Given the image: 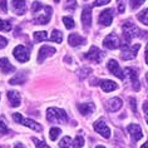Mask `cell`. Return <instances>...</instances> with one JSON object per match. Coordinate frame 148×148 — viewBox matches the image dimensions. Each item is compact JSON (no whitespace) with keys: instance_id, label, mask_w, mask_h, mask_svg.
Instances as JSON below:
<instances>
[{"instance_id":"20","label":"cell","mask_w":148,"mask_h":148,"mask_svg":"<svg viewBox=\"0 0 148 148\" xmlns=\"http://www.w3.org/2000/svg\"><path fill=\"white\" fill-rule=\"evenodd\" d=\"M99 86H101L102 90H103V92H106V93L118 89L117 83H116V82H113V80H102V82L99 83Z\"/></svg>"},{"instance_id":"10","label":"cell","mask_w":148,"mask_h":148,"mask_svg":"<svg viewBox=\"0 0 148 148\" xmlns=\"http://www.w3.org/2000/svg\"><path fill=\"white\" fill-rule=\"evenodd\" d=\"M94 129L95 132L99 133L101 136H103L104 138H109L110 137V129L108 128V125L103 119H99L94 123Z\"/></svg>"},{"instance_id":"32","label":"cell","mask_w":148,"mask_h":148,"mask_svg":"<svg viewBox=\"0 0 148 148\" xmlns=\"http://www.w3.org/2000/svg\"><path fill=\"white\" fill-rule=\"evenodd\" d=\"M63 23H64L66 29L74 28V20L72 19V18H69V16H64V18H63Z\"/></svg>"},{"instance_id":"17","label":"cell","mask_w":148,"mask_h":148,"mask_svg":"<svg viewBox=\"0 0 148 148\" xmlns=\"http://www.w3.org/2000/svg\"><path fill=\"white\" fill-rule=\"evenodd\" d=\"M0 70H1V73H4V74H10L15 70V66H14L6 58H1L0 59Z\"/></svg>"},{"instance_id":"19","label":"cell","mask_w":148,"mask_h":148,"mask_svg":"<svg viewBox=\"0 0 148 148\" xmlns=\"http://www.w3.org/2000/svg\"><path fill=\"white\" fill-rule=\"evenodd\" d=\"M78 109H79L80 114H83V116H88V114L94 112L95 106H94V103H90V102L89 103H82V104L78 106Z\"/></svg>"},{"instance_id":"33","label":"cell","mask_w":148,"mask_h":148,"mask_svg":"<svg viewBox=\"0 0 148 148\" xmlns=\"http://www.w3.org/2000/svg\"><path fill=\"white\" fill-rule=\"evenodd\" d=\"M64 8L66 10H74L77 8V1H75V0H66Z\"/></svg>"},{"instance_id":"6","label":"cell","mask_w":148,"mask_h":148,"mask_svg":"<svg viewBox=\"0 0 148 148\" xmlns=\"http://www.w3.org/2000/svg\"><path fill=\"white\" fill-rule=\"evenodd\" d=\"M13 54H14V57H15L16 60H18V62H20V63L28 62V60H29V58H30L29 50H28L24 45H18V47H15V49H14Z\"/></svg>"},{"instance_id":"28","label":"cell","mask_w":148,"mask_h":148,"mask_svg":"<svg viewBox=\"0 0 148 148\" xmlns=\"http://www.w3.org/2000/svg\"><path fill=\"white\" fill-rule=\"evenodd\" d=\"M59 146H60V148H72L73 142H72V139H70V137H64V138L60 140Z\"/></svg>"},{"instance_id":"29","label":"cell","mask_w":148,"mask_h":148,"mask_svg":"<svg viewBox=\"0 0 148 148\" xmlns=\"http://www.w3.org/2000/svg\"><path fill=\"white\" fill-rule=\"evenodd\" d=\"M1 30H5V32H10L12 30V23L6 20H1L0 19V32Z\"/></svg>"},{"instance_id":"40","label":"cell","mask_w":148,"mask_h":148,"mask_svg":"<svg viewBox=\"0 0 148 148\" xmlns=\"http://www.w3.org/2000/svg\"><path fill=\"white\" fill-rule=\"evenodd\" d=\"M129 103H131V107L133 108V112L137 113V107H136V99L134 98H129Z\"/></svg>"},{"instance_id":"3","label":"cell","mask_w":148,"mask_h":148,"mask_svg":"<svg viewBox=\"0 0 148 148\" xmlns=\"http://www.w3.org/2000/svg\"><path fill=\"white\" fill-rule=\"evenodd\" d=\"M122 32H123L125 43H129L133 38L140 35V30L137 28V25L129 23V21H127V23H124L123 25H122Z\"/></svg>"},{"instance_id":"48","label":"cell","mask_w":148,"mask_h":148,"mask_svg":"<svg viewBox=\"0 0 148 148\" xmlns=\"http://www.w3.org/2000/svg\"><path fill=\"white\" fill-rule=\"evenodd\" d=\"M54 1H55V3H59V0H54Z\"/></svg>"},{"instance_id":"14","label":"cell","mask_w":148,"mask_h":148,"mask_svg":"<svg viewBox=\"0 0 148 148\" xmlns=\"http://www.w3.org/2000/svg\"><path fill=\"white\" fill-rule=\"evenodd\" d=\"M124 72L128 74L129 79H131V82H132V88H133L134 90H139L140 83H139V80H138V73L136 72V69H133V68H125Z\"/></svg>"},{"instance_id":"42","label":"cell","mask_w":148,"mask_h":148,"mask_svg":"<svg viewBox=\"0 0 148 148\" xmlns=\"http://www.w3.org/2000/svg\"><path fill=\"white\" fill-rule=\"evenodd\" d=\"M124 9H125V5H124V3L122 1L121 4H119V6H118V10H119V13H123Z\"/></svg>"},{"instance_id":"12","label":"cell","mask_w":148,"mask_h":148,"mask_svg":"<svg viewBox=\"0 0 148 148\" xmlns=\"http://www.w3.org/2000/svg\"><path fill=\"white\" fill-rule=\"evenodd\" d=\"M113 20V10L112 9H106L99 14V23L103 27H109Z\"/></svg>"},{"instance_id":"18","label":"cell","mask_w":148,"mask_h":148,"mask_svg":"<svg viewBox=\"0 0 148 148\" xmlns=\"http://www.w3.org/2000/svg\"><path fill=\"white\" fill-rule=\"evenodd\" d=\"M122 104H123L122 101L117 97L107 101V108H108L109 112H117V110H119L122 108Z\"/></svg>"},{"instance_id":"34","label":"cell","mask_w":148,"mask_h":148,"mask_svg":"<svg viewBox=\"0 0 148 148\" xmlns=\"http://www.w3.org/2000/svg\"><path fill=\"white\" fill-rule=\"evenodd\" d=\"M144 1H146V0H129V4H131L132 9H138Z\"/></svg>"},{"instance_id":"23","label":"cell","mask_w":148,"mask_h":148,"mask_svg":"<svg viewBox=\"0 0 148 148\" xmlns=\"http://www.w3.org/2000/svg\"><path fill=\"white\" fill-rule=\"evenodd\" d=\"M25 80H27V73L23 72V73L15 74V75H14L13 78L9 80V83L13 84V86H15V84H21V83H24Z\"/></svg>"},{"instance_id":"21","label":"cell","mask_w":148,"mask_h":148,"mask_svg":"<svg viewBox=\"0 0 148 148\" xmlns=\"http://www.w3.org/2000/svg\"><path fill=\"white\" fill-rule=\"evenodd\" d=\"M13 9L18 15H21V14L25 13V9H27V5H25V0H13Z\"/></svg>"},{"instance_id":"43","label":"cell","mask_w":148,"mask_h":148,"mask_svg":"<svg viewBox=\"0 0 148 148\" xmlns=\"http://www.w3.org/2000/svg\"><path fill=\"white\" fill-rule=\"evenodd\" d=\"M14 148H25L24 144H21V143H16L15 146H14Z\"/></svg>"},{"instance_id":"22","label":"cell","mask_w":148,"mask_h":148,"mask_svg":"<svg viewBox=\"0 0 148 148\" xmlns=\"http://www.w3.org/2000/svg\"><path fill=\"white\" fill-rule=\"evenodd\" d=\"M8 98H9V102L12 107H19L20 106V94L15 90H10L8 92Z\"/></svg>"},{"instance_id":"13","label":"cell","mask_w":148,"mask_h":148,"mask_svg":"<svg viewBox=\"0 0 148 148\" xmlns=\"http://www.w3.org/2000/svg\"><path fill=\"white\" fill-rule=\"evenodd\" d=\"M54 53H55V49L53 47L43 45L39 49V53H38V63H43L48 57H51Z\"/></svg>"},{"instance_id":"2","label":"cell","mask_w":148,"mask_h":148,"mask_svg":"<svg viewBox=\"0 0 148 148\" xmlns=\"http://www.w3.org/2000/svg\"><path fill=\"white\" fill-rule=\"evenodd\" d=\"M47 119L51 123H64L68 121L66 113L59 108H49L47 110Z\"/></svg>"},{"instance_id":"37","label":"cell","mask_w":148,"mask_h":148,"mask_svg":"<svg viewBox=\"0 0 148 148\" xmlns=\"http://www.w3.org/2000/svg\"><path fill=\"white\" fill-rule=\"evenodd\" d=\"M0 10L3 13L8 12V4H6V0H0Z\"/></svg>"},{"instance_id":"36","label":"cell","mask_w":148,"mask_h":148,"mask_svg":"<svg viewBox=\"0 0 148 148\" xmlns=\"http://www.w3.org/2000/svg\"><path fill=\"white\" fill-rule=\"evenodd\" d=\"M90 73H92V69H90V68H84V69H82V70L79 72V77H80L82 79H84V78H87V77L89 75Z\"/></svg>"},{"instance_id":"1","label":"cell","mask_w":148,"mask_h":148,"mask_svg":"<svg viewBox=\"0 0 148 148\" xmlns=\"http://www.w3.org/2000/svg\"><path fill=\"white\" fill-rule=\"evenodd\" d=\"M32 13H33V19H34L35 24L45 25L50 21L53 9L48 5H42L40 3L34 1L32 5Z\"/></svg>"},{"instance_id":"24","label":"cell","mask_w":148,"mask_h":148,"mask_svg":"<svg viewBox=\"0 0 148 148\" xmlns=\"http://www.w3.org/2000/svg\"><path fill=\"white\" fill-rule=\"evenodd\" d=\"M137 19H138L140 23H143L144 25H148V8L137 14Z\"/></svg>"},{"instance_id":"5","label":"cell","mask_w":148,"mask_h":148,"mask_svg":"<svg viewBox=\"0 0 148 148\" xmlns=\"http://www.w3.org/2000/svg\"><path fill=\"white\" fill-rule=\"evenodd\" d=\"M13 119L16 122V123H20V124H24L27 125L28 128H32L33 131H36V132H42L43 127L40 125L39 123H36L35 121H32V119H27L21 116L20 113H14L13 114Z\"/></svg>"},{"instance_id":"41","label":"cell","mask_w":148,"mask_h":148,"mask_svg":"<svg viewBox=\"0 0 148 148\" xmlns=\"http://www.w3.org/2000/svg\"><path fill=\"white\" fill-rule=\"evenodd\" d=\"M143 110L146 113V119H147V124H148V101L143 104Z\"/></svg>"},{"instance_id":"15","label":"cell","mask_w":148,"mask_h":148,"mask_svg":"<svg viewBox=\"0 0 148 148\" xmlns=\"http://www.w3.org/2000/svg\"><path fill=\"white\" fill-rule=\"evenodd\" d=\"M80 19H82L83 27L86 29H88L92 25V8L90 6H84Z\"/></svg>"},{"instance_id":"39","label":"cell","mask_w":148,"mask_h":148,"mask_svg":"<svg viewBox=\"0 0 148 148\" xmlns=\"http://www.w3.org/2000/svg\"><path fill=\"white\" fill-rule=\"evenodd\" d=\"M110 3V0H95L94 1V6H101V5H106Z\"/></svg>"},{"instance_id":"8","label":"cell","mask_w":148,"mask_h":148,"mask_svg":"<svg viewBox=\"0 0 148 148\" xmlns=\"http://www.w3.org/2000/svg\"><path fill=\"white\" fill-rule=\"evenodd\" d=\"M104 57V54H103V51L99 49V48H97V47H92L90 49H89V51L86 54V58L87 59H89V60H92V62H94V63H101V60H102V58Z\"/></svg>"},{"instance_id":"25","label":"cell","mask_w":148,"mask_h":148,"mask_svg":"<svg viewBox=\"0 0 148 148\" xmlns=\"http://www.w3.org/2000/svg\"><path fill=\"white\" fill-rule=\"evenodd\" d=\"M50 40H51V42H54V43H62V40H63L62 32L53 30V32H51V35H50Z\"/></svg>"},{"instance_id":"44","label":"cell","mask_w":148,"mask_h":148,"mask_svg":"<svg viewBox=\"0 0 148 148\" xmlns=\"http://www.w3.org/2000/svg\"><path fill=\"white\" fill-rule=\"evenodd\" d=\"M146 63L148 64V44H147V47H146Z\"/></svg>"},{"instance_id":"35","label":"cell","mask_w":148,"mask_h":148,"mask_svg":"<svg viewBox=\"0 0 148 148\" xmlns=\"http://www.w3.org/2000/svg\"><path fill=\"white\" fill-rule=\"evenodd\" d=\"M33 142L35 143V146H36V148H50L48 144H45L43 142V140H39L38 138H33Z\"/></svg>"},{"instance_id":"26","label":"cell","mask_w":148,"mask_h":148,"mask_svg":"<svg viewBox=\"0 0 148 148\" xmlns=\"http://www.w3.org/2000/svg\"><path fill=\"white\" fill-rule=\"evenodd\" d=\"M34 39L35 42H44V40L48 39V35H47V32H35L34 33Z\"/></svg>"},{"instance_id":"27","label":"cell","mask_w":148,"mask_h":148,"mask_svg":"<svg viewBox=\"0 0 148 148\" xmlns=\"http://www.w3.org/2000/svg\"><path fill=\"white\" fill-rule=\"evenodd\" d=\"M84 146V138L80 134H78L73 140V148H82Z\"/></svg>"},{"instance_id":"31","label":"cell","mask_w":148,"mask_h":148,"mask_svg":"<svg viewBox=\"0 0 148 148\" xmlns=\"http://www.w3.org/2000/svg\"><path fill=\"white\" fill-rule=\"evenodd\" d=\"M9 133V128L6 125L4 118H0V134H6Z\"/></svg>"},{"instance_id":"16","label":"cell","mask_w":148,"mask_h":148,"mask_svg":"<svg viewBox=\"0 0 148 148\" xmlns=\"http://www.w3.org/2000/svg\"><path fill=\"white\" fill-rule=\"evenodd\" d=\"M68 43L70 47H78L82 45V44H86V39L83 36H80L79 34H77V33H72L68 36Z\"/></svg>"},{"instance_id":"11","label":"cell","mask_w":148,"mask_h":148,"mask_svg":"<svg viewBox=\"0 0 148 148\" xmlns=\"http://www.w3.org/2000/svg\"><path fill=\"white\" fill-rule=\"evenodd\" d=\"M127 131L129 133V136L132 137L133 142H138V140L143 137L142 128H140V125H138V124H129L127 127Z\"/></svg>"},{"instance_id":"4","label":"cell","mask_w":148,"mask_h":148,"mask_svg":"<svg viewBox=\"0 0 148 148\" xmlns=\"http://www.w3.org/2000/svg\"><path fill=\"white\" fill-rule=\"evenodd\" d=\"M140 45L139 44H134V45H129V43H124V45L122 47V54L121 58L123 60H131V59H134L137 57V53H138Z\"/></svg>"},{"instance_id":"9","label":"cell","mask_w":148,"mask_h":148,"mask_svg":"<svg viewBox=\"0 0 148 148\" xmlns=\"http://www.w3.org/2000/svg\"><path fill=\"white\" fill-rule=\"evenodd\" d=\"M107 68H108L109 72L112 73V74H114L117 78L124 79V72L121 69V66L117 63V60H114V59H110V60L108 62V64H107Z\"/></svg>"},{"instance_id":"45","label":"cell","mask_w":148,"mask_h":148,"mask_svg":"<svg viewBox=\"0 0 148 148\" xmlns=\"http://www.w3.org/2000/svg\"><path fill=\"white\" fill-rule=\"evenodd\" d=\"M140 148H148V142H146V143H144V144H143V146L140 147Z\"/></svg>"},{"instance_id":"38","label":"cell","mask_w":148,"mask_h":148,"mask_svg":"<svg viewBox=\"0 0 148 148\" xmlns=\"http://www.w3.org/2000/svg\"><path fill=\"white\" fill-rule=\"evenodd\" d=\"M8 45V39L4 38V36L0 35V49H3V48H5Z\"/></svg>"},{"instance_id":"46","label":"cell","mask_w":148,"mask_h":148,"mask_svg":"<svg viewBox=\"0 0 148 148\" xmlns=\"http://www.w3.org/2000/svg\"><path fill=\"white\" fill-rule=\"evenodd\" d=\"M95 148H106V147H104V146H97Z\"/></svg>"},{"instance_id":"47","label":"cell","mask_w":148,"mask_h":148,"mask_svg":"<svg viewBox=\"0 0 148 148\" xmlns=\"http://www.w3.org/2000/svg\"><path fill=\"white\" fill-rule=\"evenodd\" d=\"M146 80H147V83H148V73L146 74Z\"/></svg>"},{"instance_id":"7","label":"cell","mask_w":148,"mask_h":148,"mask_svg":"<svg viewBox=\"0 0 148 148\" xmlns=\"http://www.w3.org/2000/svg\"><path fill=\"white\" fill-rule=\"evenodd\" d=\"M103 45H104L107 49H117V48H119L121 45V40L118 38L117 34H108L103 40Z\"/></svg>"},{"instance_id":"30","label":"cell","mask_w":148,"mask_h":148,"mask_svg":"<svg viewBox=\"0 0 148 148\" xmlns=\"http://www.w3.org/2000/svg\"><path fill=\"white\" fill-rule=\"evenodd\" d=\"M62 133V131L59 128H51L50 129V132H49V137H50V139L51 140H55L59 137V134Z\"/></svg>"}]
</instances>
